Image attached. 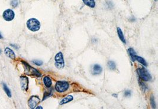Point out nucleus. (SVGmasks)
<instances>
[{"mask_svg":"<svg viewBox=\"0 0 158 109\" xmlns=\"http://www.w3.org/2000/svg\"><path fill=\"white\" fill-rule=\"evenodd\" d=\"M55 60V66L57 68L62 69V68H64L65 62H64V58L62 52H59L56 55Z\"/></svg>","mask_w":158,"mask_h":109,"instance_id":"f03ea898","label":"nucleus"},{"mask_svg":"<svg viewBox=\"0 0 158 109\" xmlns=\"http://www.w3.org/2000/svg\"><path fill=\"white\" fill-rule=\"evenodd\" d=\"M27 26L28 30L32 31H37L40 28V23L37 19L30 18L27 21Z\"/></svg>","mask_w":158,"mask_h":109,"instance_id":"f257e3e1","label":"nucleus"},{"mask_svg":"<svg viewBox=\"0 0 158 109\" xmlns=\"http://www.w3.org/2000/svg\"><path fill=\"white\" fill-rule=\"evenodd\" d=\"M40 100L39 98V97L35 96H32L30 98V99L28 100V106H29L30 108V109H34L35 108L36 106L38 104V103L40 102Z\"/></svg>","mask_w":158,"mask_h":109,"instance_id":"0eeeda50","label":"nucleus"},{"mask_svg":"<svg viewBox=\"0 0 158 109\" xmlns=\"http://www.w3.org/2000/svg\"><path fill=\"white\" fill-rule=\"evenodd\" d=\"M23 64H24V67H25V72L28 75H34V76H40V73L37 70L35 69L33 67H31L29 66L27 63L25 62H23Z\"/></svg>","mask_w":158,"mask_h":109,"instance_id":"39448f33","label":"nucleus"},{"mask_svg":"<svg viewBox=\"0 0 158 109\" xmlns=\"http://www.w3.org/2000/svg\"><path fill=\"white\" fill-rule=\"evenodd\" d=\"M3 38V37H2V35H1V34L0 33V39H2Z\"/></svg>","mask_w":158,"mask_h":109,"instance_id":"5701e85b","label":"nucleus"},{"mask_svg":"<svg viewBox=\"0 0 158 109\" xmlns=\"http://www.w3.org/2000/svg\"><path fill=\"white\" fill-rule=\"evenodd\" d=\"M129 54H130V57H131V58H132L133 61H134V58H135L136 55H137L135 51H134L133 48H130L129 49Z\"/></svg>","mask_w":158,"mask_h":109,"instance_id":"a211bd4d","label":"nucleus"},{"mask_svg":"<svg viewBox=\"0 0 158 109\" xmlns=\"http://www.w3.org/2000/svg\"><path fill=\"white\" fill-rule=\"evenodd\" d=\"M69 86V83L66 81H57L56 84L55 89L59 93H63L68 89Z\"/></svg>","mask_w":158,"mask_h":109,"instance_id":"20e7f679","label":"nucleus"},{"mask_svg":"<svg viewBox=\"0 0 158 109\" xmlns=\"http://www.w3.org/2000/svg\"><path fill=\"white\" fill-rule=\"evenodd\" d=\"M21 87L24 91H27L28 88V79L26 76H21L20 77Z\"/></svg>","mask_w":158,"mask_h":109,"instance_id":"6e6552de","label":"nucleus"},{"mask_svg":"<svg viewBox=\"0 0 158 109\" xmlns=\"http://www.w3.org/2000/svg\"><path fill=\"white\" fill-rule=\"evenodd\" d=\"M137 73L138 75L141 79L143 80L146 81H150L152 79V77H151V74L149 73L147 71L146 68H140L137 70Z\"/></svg>","mask_w":158,"mask_h":109,"instance_id":"7ed1b4c3","label":"nucleus"},{"mask_svg":"<svg viewBox=\"0 0 158 109\" xmlns=\"http://www.w3.org/2000/svg\"><path fill=\"white\" fill-rule=\"evenodd\" d=\"M2 87H3L4 90V91L6 92L7 95L9 97H11V96L12 95H11V90L9 89V88L8 87L7 85H6V84H5V83L2 84Z\"/></svg>","mask_w":158,"mask_h":109,"instance_id":"2eb2a0df","label":"nucleus"},{"mask_svg":"<svg viewBox=\"0 0 158 109\" xmlns=\"http://www.w3.org/2000/svg\"><path fill=\"white\" fill-rule=\"evenodd\" d=\"M124 96L126 97H130L131 96V91L130 90H127L124 92Z\"/></svg>","mask_w":158,"mask_h":109,"instance_id":"4be33fe9","label":"nucleus"},{"mask_svg":"<svg viewBox=\"0 0 158 109\" xmlns=\"http://www.w3.org/2000/svg\"><path fill=\"white\" fill-rule=\"evenodd\" d=\"M151 104H152V106L153 107L155 108V106H156V104H155V100H154V97L152 96L151 98Z\"/></svg>","mask_w":158,"mask_h":109,"instance_id":"412c9836","label":"nucleus"},{"mask_svg":"<svg viewBox=\"0 0 158 109\" xmlns=\"http://www.w3.org/2000/svg\"><path fill=\"white\" fill-rule=\"evenodd\" d=\"M102 70V67L100 65L98 64H95L93 68H92V72H93L94 74H100L101 73Z\"/></svg>","mask_w":158,"mask_h":109,"instance_id":"9d476101","label":"nucleus"},{"mask_svg":"<svg viewBox=\"0 0 158 109\" xmlns=\"http://www.w3.org/2000/svg\"><path fill=\"white\" fill-rule=\"evenodd\" d=\"M108 66L110 69L112 70H114L116 68V63H115L114 61H108Z\"/></svg>","mask_w":158,"mask_h":109,"instance_id":"f3484780","label":"nucleus"},{"mask_svg":"<svg viewBox=\"0 0 158 109\" xmlns=\"http://www.w3.org/2000/svg\"></svg>","mask_w":158,"mask_h":109,"instance_id":"a878e982","label":"nucleus"},{"mask_svg":"<svg viewBox=\"0 0 158 109\" xmlns=\"http://www.w3.org/2000/svg\"><path fill=\"white\" fill-rule=\"evenodd\" d=\"M19 4L18 2V0H13L11 2V6H13V8H15Z\"/></svg>","mask_w":158,"mask_h":109,"instance_id":"6ab92c4d","label":"nucleus"},{"mask_svg":"<svg viewBox=\"0 0 158 109\" xmlns=\"http://www.w3.org/2000/svg\"><path fill=\"white\" fill-rule=\"evenodd\" d=\"M4 53L8 57L10 58L11 59L14 60L15 58V53H14V52L13 51L11 48H10L6 47L4 50Z\"/></svg>","mask_w":158,"mask_h":109,"instance_id":"1a4fd4ad","label":"nucleus"},{"mask_svg":"<svg viewBox=\"0 0 158 109\" xmlns=\"http://www.w3.org/2000/svg\"><path fill=\"white\" fill-rule=\"evenodd\" d=\"M43 82L44 85H45L47 87L49 88L50 87L51 85H52V80H51L50 77H48V76L44 77L43 78Z\"/></svg>","mask_w":158,"mask_h":109,"instance_id":"ddd939ff","label":"nucleus"},{"mask_svg":"<svg viewBox=\"0 0 158 109\" xmlns=\"http://www.w3.org/2000/svg\"><path fill=\"white\" fill-rule=\"evenodd\" d=\"M73 99H74V97H73L72 96H70V95L68 96L65 97V98L62 100V101H61V103H60V104L62 105L63 104H66L68 103V102H71Z\"/></svg>","mask_w":158,"mask_h":109,"instance_id":"9b49d317","label":"nucleus"},{"mask_svg":"<svg viewBox=\"0 0 158 109\" xmlns=\"http://www.w3.org/2000/svg\"><path fill=\"white\" fill-rule=\"evenodd\" d=\"M33 63H34L37 66H41L43 64V61L41 60H36L33 61Z\"/></svg>","mask_w":158,"mask_h":109,"instance_id":"aec40b11","label":"nucleus"},{"mask_svg":"<svg viewBox=\"0 0 158 109\" xmlns=\"http://www.w3.org/2000/svg\"><path fill=\"white\" fill-rule=\"evenodd\" d=\"M36 109H43V108L41 107H37Z\"/></svg>","mask_w":158,"mask_h":109,"instance_id":"b1692460","label":"nucleus"},{"mask_svg":"<svg viewBox=\"0 0 158 109\" xmlns=\"http://www.w3.org/2000/svg\"><path fill=\"white\" fill-rule=\"evenodd\" d=\"M1 50H0V53H1Z\"/></svg>","mask_w":158,"mask_h":109,"instance_id":"393cba45","label":"nucleus"},{"mask_svg":"<svg viewBox=\"0 0 158 109\" xmlns=\"http://www.w3.org/2000/svg\"><path fill=\"white\" fill-rule=\"evenodd\" d=\"M117 32H118V37H119L120 40H121V41H122L123 43L126 44V40H125L124 37V36H123V33L122 31H121V30L120 29L119 27L117 28Z\"/></svg>","mask_w":158,"mask_h":109,"instance_id":"4468645a","label":"nucleus"},{"mask_svg":"<svg viewBox=\"0 0 158 109\" xmlns=\"http://www.w3.org/2000/svg\"><path fill=\"white\" fill-rule=\"evenodd\" d=\"M83 3L87 6L91 8H94L95 6V2L94 0H82Z\"/></svg>","mask_w":158,"mask_h":109,"instance_id":"f8f14e48","label":"nucleus"},{"mask_svg":"<svg viewBox=\"0 0 158 109\" xmlns=\"http://www.w3.org/2000/svg\"><path fill=\"white\" fill-rule=\"evenodd\" d=\"M3 18L7 21H11L14 18L15 14L11 9H7L3 12Z\"/></svg>","mask_w":158,"mask_h":109,"instance_id":"423d86ee","label":"nucleus"},{"mask_svg":"<svg viewBox=\"0 0 158 109\" xmlns=\"http://www.w3.org/2000/svg\"><path fill=\"white\" fill-rule=\"evenodd\" d=\"M134 60L138 61H139V63H140L144 65V66H147V63H146V61L143 58L141 57L136 55L135 58H134Z\"/></svg>","mask_w":158,"mask_h":109,"instance_id":"dca6fc26","label":"nucleus"}]
</instances>
